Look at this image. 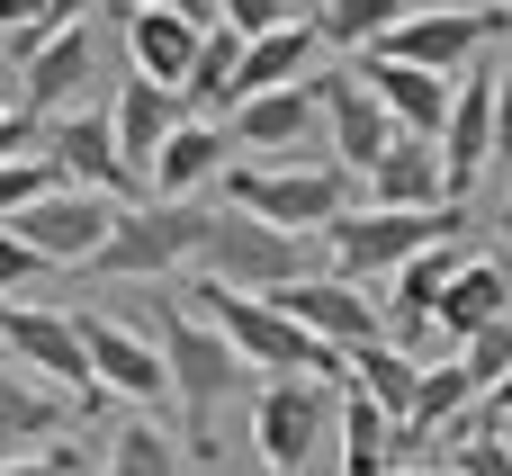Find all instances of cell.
Masks as SVG:
<instances>
[{
  "instance_id": "cell-31",
  "label": "cell",
  "mask_w": 512,
  "mask_h": 476,
  "mask_svg": "<svg viewBox=\"0 0 512 476\" xmlns=\"http://www.w3.org/2000/svg\"><path fill=\"white\" fill-rule=\"evenodd\" d=\"M234 63H243V36H234V27H207V36H198V63H189V81H180V99L234 108Z\"/></svg>"
},
{
  "instance_id": "cell-12",
  "label": "cell",
  "mask_w": 512,
  "mask_h": 476,
  "mask_svg": "<svg viewBox=\"0 0 512 476\" xmlns=\"http://www.w3.org/2000/svg\"><path fill=\"white\" fill-rule=\"evenodd\" d=\"M108 225H117V207H108V198H90V189H63V180H54L36 207H18V216H9V234H18L45 270H90V252L108 243Z\"/></svg>"
},
{
  "instance_id": "cell-15",
  "label": "cell",
  "mask_w": 512,
  "mask_h": 476,
  "mask_svg": "<svg viewBox=\"0 0 512 476\" xmlns=\"http://www.w3.org/2000/svg\"><path fill=\"white\" fill-rule=\"evenodd\" d=\"M81 324V351H90V378H99V396H126V405H162L171 396V378H162V342L144 333V324H126V315H72Z\"/></svg>"
},
{
  "instance_id": "cell-16",
  "label": "cell",
  "mask_w": 512,
  "mask_h": 476,
  "mask_svg": "<svg viewBox=\"0 0 512 476\" xmlns=\"http://www.w3.org/2000/svg\"><path fill=\"white\" fill-rule=\"evenodd\" d=\"M315 108H324V153L360 180L387 144H396V117L378 108V90L360 81V63H342V72H315Z\"/></svg>"
},
{
  "instance_id": "cell-18",
  "label": "cell",
  "mask_w": 512,
  "mask_h": 476,
  "mask_svg": "<svg viewBox=\"0 0 512 476\" xmlns=\"http://www.w3.org/2000/svg\"><path fill=\"white\" fill-rule=\"evenodd\" d=\"M189 117V99L180 90H162V81H144V72H126L117 81V99H108V135H117V162L135 171V180H153V153L171 144V126Z\"/></svg>"
},
{
  "instance_id": "cell-13",
  "label": "cell",
  "mask_w": 512,
  "mask_h": 476,
  "mask_svg": "<svg viewBox=\"0 0 512 476\" xmlns=\"http://www.w3.org/2000/svg\"><path fill=\"white\" fill-rule=\"evenodd\" d=\"M441 180H450V198H468L486 171H495V54L486 63H468L459 81H450V117H441Z\"/></svg>"
},
{
  "instance_id": "cell-3",
  "label": "cell",
  "mask_w": 512,
  "mask_h": 476,
  "mask_svg": "<svg viewBox=\"0 0 512 476\" xmlns=\"http://www.w3.org/2000/svg\"><path fill=\"white\" fill-rule=\"evenodd\" d=\"M216 189H225L216 207H243V216H261L279 234H306V243L351 207V171L342 162H225Z\"/></svg>"
},
{
  "instance_id": "cell-14",
  "label": "cell",
  "mask_w": 512,
  "mask_h": 476,
  "mask_svg": "<svg viewBox=\"0 0 512 476\" xmlns=\"http://www.w3.org/2000/svg\"><path fill=\"white\" fill-rule=\"evenodd\" d=\"M270 306H279L297 333H315L324 351H360V342H378V333H387L378 297H360V279H333V270H306V279H288Z\"/></svg>"
},
{
  "instance_id": "cell-45",
  "label": "cell",
  "mask_w": 512,
  "mask_h": 476,
  "mask_svg": "<svg viewBox=\"0 0 512 476\" xmlns=\"http://www.w3.org/2000/svg\"><path fill=\"white\" fill-rule=\"evenodd\" d=\"M504 279H512V252H504Z\"/></svg>"
},
{
  "instance_id": "cell-1",
  "label": "cell",
  "mask_w": 512,
  "mask_h": 476,
  "mask_svg": "<svg viewBox=\"0 0 512 476\" xmlns=\"http://www.w3.org/2000/svg\"><path fill=\"white\" fill-rule=\"evenodd\" d=\"M153 342H162V378H171V405H180V459H216V414H225V396L243 387V360H234L225 333H216L198 306H180V297H162Z\"/></svg>"
},
{
  "instance_id": "cell-44",
  "label": "cell",
  "mask_w": 512,
  "mask_h": 476,
  "mask_svg": "<svg viewBox=\"0 0 512 476\" xmlns=\"http://www.w3.org/2000/svg\"><path fill=\"white\" fill-rule=\"evenodd\" d=\"M396 476H423V468H396ZM432 476H441V468H432Z\"/></svg>"
},
{
  "instance_id": "cell-36",
  "label": "cell",
  "mask_w": 512,
  "mask_h": 476,
  "mask_svg": "<svg viewBox=\"0 0 512 476\" xmlns=\"http://www.w3.org/2000/svg\"><path fill=\"white\" fill-rule=\"evenodd\" d=\"M36 279H45V261H36V252H27V243H18V234L0 225V297H18V288H36Z\"/></svg>"
},
{
  "instance_id": "cell-39",
  "label": "cell",
  "mask_w": 512,
  "mask_h": 476,
  "mask_svg": "<svg viewBox=\"0 0 512 476\" xmlns=\"http://www.w3.org/2000/svg\"><path fill=\"white\" fill-rule=\"evenodd\" d=\"M27 144H36V126H27V117H18V99L0 90V162H18Z\"/></svg>"
},
{
  "instance_id": "cell-2",
  "label": "cell",
  "mask_w": 512,
  "mask_h": 476,
  "mask_svg": "<svg viewBox=\"0 0 512 476\" xmlns=\"http://www.w3.org/2000/svg\"><path fill=\"white\" fill-rule=\"evenodd\" d=\"M468 234V198H450V207H423V216H405V207H342L315 243L333 252V279H396L414 252H432V243H459Z\"/></svg>"
},
{
  "instance_id": "cell-27",
  "label": "cell",
  "mask_w": 512,
  "mask_h": 476,
  "mask_svg": "<svg viewBox=\"0 0 512 476\" xmlns=\"http://www.w3.org/2000/svg\"><path fill=\"white\" fill-rule=\"evenodd\" d=\"M342 387H360L387 423H405V414H414V387H423V360H414L405 342H387V333H378V342L342 351Z\"/></svg>"
},
{
  "instance_id": "cell-19",
  "label": "cell",
  "mask_w": 512,
  "mask_h": 476,
  "mask_svg": "<svg viewBox=\"0 0 512 476\" xmlns=\"http://www.w3.org/2000/svg\"><path fill=\"white\" fill-rule=\"evenodd\" d=\"M512 315V279H504V252H468L459 270H450V288H441V306H432V333L459 351L468 333H486V324H504Z\"/></svg>"
},
{
  "instance_id": "cell-6",
  "label": "cell",
  "mask_w": 512,
  "mask_h": 476,
  "mask_svg": "<svg viewBox=\"0 0 512 476\" xmlns=\"http://www.w3.org/2000/svg\"><path fill=\"white\" fill-rule=\"evenodd\" d=\"M198 234H207L198 198H135V207H117L108 243L90 252V279H171L180 261H198Z\"/></svg>"
},
{
  "instance_id": "cell-32",
  "label": "cell",
  "mask_w": 512,
  "mask_h": 476,
  "mask_svg": "<svg viewBox=\"0 0 512 476\" xmlns=\"http://www.w3.org/2000/svg\"><path fill=\"white\" fill-rule=\"evenodd\" d=\"M450 360H459V369L477 378V405H486V387H495V378L512 369V315H504V324H486V333H468V342H459Z\"/></svg>"
},
{
  "instance_id": "cell-5",
  "label": "cell",
  "mask_w": 512,
  "mask_h": 476,
  "mask_svg": "<svg viewBox=\"0 0 512 476\" xmlns=\"http://www.w3.org/2000/svg\"><path fill=\"white\" fill-rule=\"evenodd\" d=\"M198 270H207V288L279 297L288 279H306V270H315V252H306V234H279V225H261V216H243V207H207Z\"/></svg>"
},
{
  "instance_id": "cell-21",
  "label": "cell",
  "mask_w": 512,
  "mask_h": 476,
  "mask_svg": "<svg viewBox=\"0 0 512 476\" xmlns=\"http://www.w3.org/2000/svg\"><path fill=\"white\" fill-rule=\"evenodd\" d=\"M315 54H324L315 18H288V27H270V36H243V63H234V108H243V99H261V90L315 81ZM234 108H225V117H234Z\"/></svg>"
},
{
  "instance_id": "cell-11",
  "label": "cell",
  "mask_w": 512,
  "mask_h": 476,
  "mask_svg": "<svg viewBox=\"0 0 512 476\" xmlns=\"http://www.w3.org/2000/svg\"><path fill=\"white\" fill-rule=\"evenodd\" d=\"M63 189H90V198H108V207H135L144 198V180L117 162V135H108V108H72V117H54L45 126V153H36Z\"/></svg>"
},
{
  "instance_id": "cell-40",
  "label": "cell",
  "mask_w": 512,
  "mask_h": 476,
  "mask_svg": "<svg viewBox=\"0 0 512 476\" xmlns=\"http://www.w3.org/2000/svg\"><path fill=\"white\" fill-rule=\"evenodd\" d=\"M504 423H512V369L486 387V405H477V432H504Z\"/></svg>"
},
{
  "instance_id": "cell-43",
  "label": "cell",
  "mask_w": 512,
  "mask_h": 476,
  "mask_svg": "<svg viewBox=\"0 0 512 476\" xmlns=\"http://www.w3.org/2000/svg\"><path fill=\"white\" fill-rule=\"evenodd\" d=\"M126 9H180V18H198V27H216V9H207V0H126Z\"/></svg>"
},
{
  "instance_id": "cell-42",
  "label": "cell",
  "mask_w": 512,
  "mask_h": 476,
  "mask_svg": "<svg viewBox=\"0 0 512 476\" xmlns=\"http://www.w3.org/2000/svg\"><path fill=\"white\" fill-rule=\"evenodd\" d=\"M45 18H36V0H0V36H36Z\"/></svg>"
},
{
  "instance_id": "cell-38",
  "label": "cell",
  "mask_w": 512,
  "mask_h": 476,
  "mask_svg": "<svg viewBox=\"0 0 512 476\" xmlns=\"http://www.w3.org/2000/svg\"><path fill=\"white\" fill-rule=\"evenodd\" d=\"M495 171H512V54H495Z\"/></svg>"
},
{
  "instance_id": "cell-26",
  "label": "cell",
  "mask_w": 512,
  "mask_h": 476,
  "mask_svg": "<svg viewBox=\"0 0 512 476\" xmlns=\"http://www.w3.org/2000/svg\"><path fill=\"white\" fill-rule=\"evenodd\" d=\"M198 18H180V9H126V54H135V72L144 81H162V90H180L189 81V63H198Z\"/></svg>"
},
{
  "instance_id": "cell-25",
  "label": "cell",
  "mask_w": 512,
  "mask_h": 476,
  "mask_svg": "<svg viewBox=\"0 0 512 476\" xmlns=\"http://www.w3.org/2000/svg\"><path fill=\"white\" fill-rule=\"evenodd\" d=\"M333 450H342V476H396L405 459H414V432L405 423H387L360 387H342V405H333Z\"/></svg>"
},
{
  "instance_id": "cell-29",
  "label": "cell",
  "mask_w": 512,
  "mask_h": 476,
  "mask_svg": "<svg viewBox=\"0 0 512 476\" xmlns=\"http://www.w3.org/2000/svg\"><path fill=\"white\" fill-rule=\"evenodd\" d=\"M414 9H432V0H324L315 9V36L324 45H342V54H369L387 27H405Z\"/></svg>"
},
{
  "instance_id": "cell-28",
  "label": "cell",
  "mask_w": 512,
  "mask_h": 476,
  "mask_svg": "<svg viewBox=\"0 0 512 476\" xmlns=\"http://www.w3.org/2000/svg\"><path fill=\"white\" fill-rule=\"evenodd\" d=\"M468 423H477V378H468L459 360L423 369V387H414V414H405V432L423 441V432H468Z\"/></svg>"
},
{
  "instance_id": "cell-30",
  "label": "cell",
  "mask_w": 512,
  "mask_h": 476,
  "mask_svg": "<svg viewBox=\"0 0 512 476\" xmlns=\"http://www.w3.org/2000/svg\"><path fill=\"white\" fill-rule=\"evenodd\" d=\"M99 476H189V459H180V432H153V423L108 432V468H99Z\"/></svg>"
},
{
  "instance_id": "cell-34",
  "label": "cell",
  "mask_w": 512,
  "mask_h": 476,
  "mask_svg": "<svg viewBox=\"0 0 512 476\" xmlns=\"http://www.w3.org/2000/svg\"><path fill=\"white\" fill-rule=\"evenodd\" d=\"M207 9H216V27H234V36H270V27H288L297 0H207Z\"/></svg>"
},
{
  "instance_id": "cell-37",
  "label": "cell",
  "mask_w": 512,
  "mask_h": 476,
  "mask_svg": "<svg viewBox=\"0 0 512 476\" xmlns=\"http://www.w3.org/2000/svg\"><path fill=\"white\" fill-rule=\"evenodd\" d=\"M0 476H81V450L72 441H45L36 459H0Z\"/></svg>"
},
{
  "instance_id": "cell-22",
  "label": "cell",
  "mask_w": 512,
  "mask_h": 476,
  "mask_svg": "<svg viewBox=\"0 0 512 476\" xmlns=\"http://www.w3.org/2000/svg\"><path fill=\"white\" fill-rule=\"evenodd\" d=\"M81 414H72V396H54V387H36L27 369H9L0 360V459H36L45 441H63Z\"/></svg>"
},
{
  "instance_id": "cell-8",
  "label": "cell",
  "mask_w": 512,
  "mask_h": 476,
  "mask_svg": "<svg viewBox=\"0 0 512 476\" xmlns=\"http://www.w3.org/2000/svg\"><path fill=\"white\" fill-rule=\"evenodd\" d=\"M0 360H9V369H27L36 387L72 396V414L108 405V396H99V378H90L81 324H72V315H54V306H18V297H0Z\"/></svg>"
},
{
  "instance_id": "cell-20",
  "label": "cell",
  "mask_w": 512,
  "mask_h": 476,
  "mask_svg": "<svg viewBox=\"0 0 512 476\" xmlns=\"http://www.w3.org/2000/svg\"><path fill=\"white\" fill-rule=\"evenodd\" d=\"M360 189H369V207H405V216H423V207H450V180H441V144L432 135H396L369 171H360Z\"/></svg>"
},
{
  "instance_id": "cell-35",
  "label": "cell",
  "mask_w": 512,
  "mask_h": 476,
  "mask_svg": "<svg viewBox=\"0 0 512 476\" xmlns=\"http://www.w3.org/2000/svg\"><path fill=\"white\" fill-rule=\"evenodd\" d=\"M450 476H512V441L468 423V432H459V468H450Z\"/></svg>"
},
{
  "instance_id": "cell-41",
  "label": "cell",
  "mask_w": 512,
  "mask_h": 476,
  "mask_svg": "<svg viewBox=\"0 0 512 476\" xmlns=\"http://www.w3.org/2000/svg\"><path fill=\"white\" fill-rule=\"evenodd\" d=\"M90 9H108V0H36V18H45V27H81Z\"/></svg>"
},
{
  "instance_id": "cell-17",
  "label": "cell",
  "mask_w": 512,
  "mask_h": 476,
  "mask_svg": "<svg viewBox=\"0 0 512 476\" xmlns=\"http://www.w3.org/2000/svg\"><path fill=\"white\" fill-rule=\"evenodd\" d=\"M243 153H279V162H333L324 153V108H315V81H288V90H261L234 108L225 126Z\"/></svg>"
},
{
  "instance_id": "cell-4",
  "label": "cell",
  "mask_w": 512,
  "mask_h": 476,
  "mask_svg": "<svg viewBox=\"0 0 512 476\" xmlns=\"http://www.w3.org/2000/svg\"><path fill=\"white\" fill-rule=\"evenodd\" d=\"M180 306H198V315L225 333V351H234L243 369H270V378H324V387L342 378V351H324L315 333H297L270 297H234V288H207V279H198Z\"/></svg>"
},
{
  "instance_id": "cell-46",
  "label": "cell",
  "mask_w": 512,
  "mask_h": 476,
  "mask_svg": "<svg viewBox=\"0 0 512 476\" xmlns=\"http://www.w3.org/2000/svg\"><path fill=\"white\" fill-rule=\"evenodd\" d=\"M504 216H512V198H504Z\"/></svg>"
},
{
  "instance_id": "cell-24",
  "label": "cell",
  "mask_w": 512,
  "mask_h": 476,
  "mask_svg": "<svg viewBox=\"0 0 512 476\" xmlns=\"http://www.w3.org/2000/svg\"><path fill=\"white\" fill-rule=\"evenodd\" d=\"M225 153H234V135H225L216 117H180V126H171V144L153 153L144 198H198L207 180H225Z\"/></svg>"
},
{
  "instance_id": "cell-10",
  "label": "cell",
  "mask_w": 512,
  "mask_h": 476,
  "mask_svg": "<svg viewBox=\"0 0 512 476\" xmlns=\"http://www.w3.org/2000/svg\"><path fill=\"white\" fill-rule=\"evenodd\" d=\"M90 81H99V27H90V18H81V27H36L27 54H18V90H9V99H18L27 126H36V117L54 126V117L81 108Z\"/></svg>"
},
{
  "instance_id": "cell-7",
  "label": "cell",
  "mask_w": 512,
  "mask_h": 476,
  "mask_svg": "<svg viewBox=\"0 0 512 476\" xmlns=\"http://www.w3.org/2000/svg\"><path fill=\"white\" fill-rule=\"evenodd\" d=\"M504 36H512V9H486V0H432V9H414L405 27H387L369 54H396V63H414V72L459 81L468 63L504 54Z\"/></svg>"
},
{
  "instance_id": "cell-23",
  "label": "cell",
  "mask_w": 512,
  "mask_h": 476,
  "mask_svg": "<svg viewBox=\"0 0 512 476\" xmlns=\"http://www.w3.org/2000/svg\"><path fill=\"white\" fill-rule=\"evenodd\" d=\"M360 63V81L378 90V108L396 117V135H441V117H450V81L441 72H414V63H396V54H351Z\"/></svg>"
},
{
  "instance_id": "cell-9",
  "label": "cell",
  "mask_w": 512,
  "mask_h": 476,
  "mask_svg": "<svg viewBox=\"0 0 512 476\" xmlns=\"http://www.w3.org/2000/svg\"><path fill=\"white\" fill-rule=\"evenodd\" d=\"M333 387L324 378H270L261 396H252V450H261V468L270 476H306L315 468V450L333 441Z\"/></svg>"
},
{
  "instance_id": "cell-33",
  "label": "cell",
  "mask_w": 512,
  "mask_h": 476,
  "mask_svg": "<svg viewBox=\"0 0 512 476\" xmlns=\"http://www.w3.org/2000/svg\"><path fill=\"white\" fill-rule=\"evenodd\" d=\"M45 189H54V171H45L36 153H18V162H0V225H9L18 207H36Z\"/></svg>"
}]
</instances>
